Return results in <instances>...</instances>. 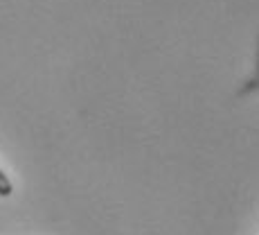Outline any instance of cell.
Returning a JSON list of instances; mask_svg holds the SVG:
<instances>
[{
	"mask_svg": "<svg viewBox=\"0 0 259 235\" xmlns=\"http://www.w3.org/2000/svg\"><path fill=\"white\" fill-rule=\"evenodd\" d=\"M12 192H14L12 181H9V179L5 177V172H0V197H9Z\"/></svg>",
	"mask_w": 259,
	"mask_h": 235,
	"instance_id": "1",
	"label": "cell"
}]
</instances>
